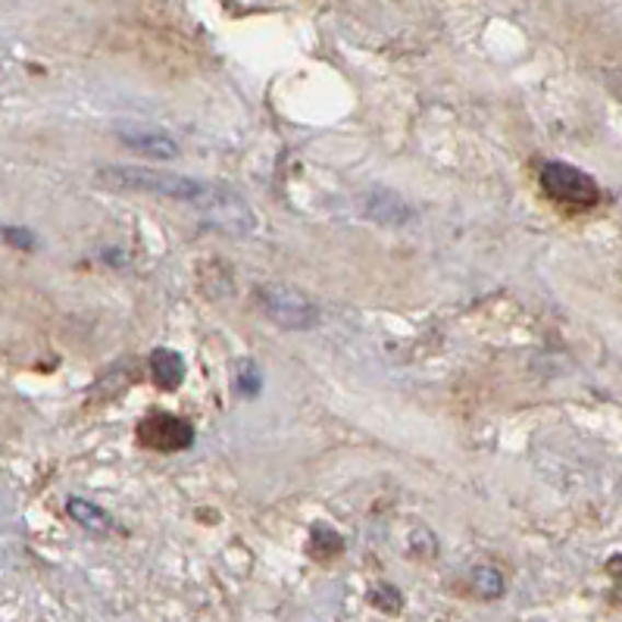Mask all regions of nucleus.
Listing matches in <instances>:
<instances>
[{"instance_id": "1a4fd4ad", "label": "nucleus", "mask_w": 622, "mask_h": 622, "mask_svg": "<svg viewBox=\"0 0 622 622\" xmlns=\"http://www.w3.org/2000/svg\"><path fill=\"white\" fill-rule=\"evenodd\" d=\"M472 588H475L482 598L497 601V598L507 591V579H504V573L494 569V566H479V569L472 573Z\"/></svg>"}, {"instance_id": "7ed1b4c3", "label": "nucleus", "mask_w": 622, "mask_h": 622, "mask_svg": "<svg viewBox=\"0 0 622 622\" xmlns=\"http://www.w3.org/2000/svg\"><path fill=\"white\" fill-rule=\"evenodd\" d=\"M541 188L548 192V197H554L560 204H573V207H595L601 200V188L598 182L579 166H569V163H544L541 172Z\"/></svg>"}, {"instance_id": "423d86ee", "label": "nucleus", "mask_w": 622, "mask_h": 622, "mask_svg": "<svg viewBox=\"0 0 622 622\" xmlns=\"http://www.w3.org/2000/svg\"><path fill=\"white\" fill-rule=\"evenodd\" d=\"M119 141L138 153H148V157H160V160H172L178 157V145L175 138H170L166 131L157 129H135V131H119Z\"/></svg>"}, {"instance_id": "9d476101", "label": "nucleus", "mask_w": 622, "mask_h": 622, "mask_svg": "<svg viewBox=\"0 0 622 622\" xmlns=\"http://www.w3.org/2000/svg\"><path fill=\"white\" fill-rule=\"evenodd\" d=\"M342 535L332 532L329 526H313V529H310V554H316V557H335V554H342Z\"/></svg>"}, {"instance_id": "39448f33", "label": "nucleus", "mask_w": 622, "mask_h": 622, "mask_svg": "<svg viewBox=\"0 0 622 622\" xmlns=\"http://www.w3.org/2000/svg\"><path fill=\"white\" fill-rule=\"evenodd\" d=\"M364 210L369 219H376L382 226H404L410 219L407 204L394 192H385V188H372V192L366 194Z\"/></svg>"}, {"instance_id": "6e6552de", "label": "nucleus", "mask_w": 622, "mask_h": 622, "mask_svg": "<svg viewBox=\"0 0 622 622\" xmlns=\"http://www.w3.org/2000/svg\"><path fill=\"white\" fill-rule=\"evenodd\" d=\"M66 510L88 532H110L113 529V519H110L107 510H101L97 504H91L85 497H69Z\"/></svg>"}, {"instance_id": "ddd939ff", "label": "nucleus", "mask_w": 622, "mask_h": 622, "mask_svg": "<svg viewBox=\"0 0 622 622\" xmlns=\"http://www.w3.org/2000/svg\"><path fill=\"white\" fill-rule=\"evenodd\" d=\"M603 82H607V88L622 101V69H607V72H603Z\"/></svg>"}, {"instance_id": "f8f14e48", "label": "nucleus", "mask_w": 622, "mask_h": 622, "mask_svg": "<svg viewBox=\"0 0 622 622\" xmlns=\"http://www.w3.org/2000/svg\"><path fill=\"white\" fill-rule=\"evenodd\" d=\"M241 369H244V372H241V379H238V382H235L238 391H241L244 398H254V394H257V391H260V376L247 364L241 366Z\"/></svg>"}, {"instance_id": "9b49d317", "label": "nucleus", "mask_w": 622, "mask_h": 622, "mask_svg": "<svg viewBox=\"0 0 622 622\" xmlns=\"http://www.w3.org/2000/svg\"><path fill=\"white\" fill-rule=\"evenodd\" d=\"M0 235H3V241H7L10 247H16V251H35V247H38V238L32 235V229H22V226H7Z\"/></svg>"}, {"instance_id": "0eeeda50", "label": "nucleus", "mask_w": 622, "mask_h": 622, "mask_svg": "<svg viewBox=\"0 0 622 622\" xmlns=\"http://www.w3.org/2000/svg\"><path fill=\"white\" fill-rule=\"evenodd\" d=\"M151 376L153 382L160 388H172L182 385V379H185V360H182V354H175L172 347H157L151 354Z\"/></svg>"}, {"instance_id": "f257e3e1", "label": "nucleus", "mask_w": 622, "mask_h": 622, "mask_svg": "<svg viewBox=\"0 0 622 622\" xmlns=\"http://www.w3.org/2000/svg\"><path fill=\"white\" fill-rule=\"evenodd\" d=\"M97 182L113 188V192L157 194V197L192 204L197 210L214 216L216 222L226 226L229 232L244 235L257 226V219L251 214V207L244 204V197L232 192L229 185H219V182H204V178L151 170V166H104V170H97Z\"/></svg>"}, {"instance_id": "20e7f679", "label": "nucleus", "mask_w": 622, "mask_h": 622, "mask_svg": "<svg viewBox=\"0 0 622 622\" xmlns=\"http://www.w3.org/2000/svg\"><path fill=\"white\" fill-rule=\"evenodd\" d=\"M138 441L157 453H178L194 445V429L185 423V419H178V416L157 413V416L141 419V426H138Z\"/></svg>"}, {"instance_id": "f03ea898", "label": "nucleus", "mask_w": 622, "mask_h": 622, "mask_svg": "<svg viewBox=\"0 0 622 622\" xmlns=\"http://www.w3.org/2000/svg\"><path fill=\"white\" fill-rule=\"evenodd\" d=\"M266 320L288 332H307L320 322V307L291 285H263L257 291Z\"/></svg>"}]
</instances>
